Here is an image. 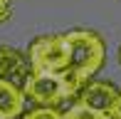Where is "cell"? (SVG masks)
<instances>
[{"label": "cell", "instance_id": "8", "mask_svg": "<svg viewBox=\"0 0 121 119\" xmlns=\"http://www.w3.org/2000/svg\"><path fill=\"white\" fill-rule=\"evenodd\" d=\"M22 119H62V112L47 109V107H37V109H32V112H25Z\"/></svg>", "mask_w": 121, "mask_h": 119}, {"label": "cell", "instance_id": "2", "mask_svg": "<svg viewBox=\"0 0 121 119\" xmlns=\"http://www.w3.org/2000/svg\"><path fill=\"white\" fill-rule=\"evenodd\" d=\"M69 50V64L67 69H72L82 82L89 84L91 77L101 69L104 60H106V45L104 40L91 30H72L64 32Z\"/></svg>", "mask_w": 121, "mask_h": 119}, {"label": "cell", "instance_id": "4", "mask_svg": "<svg viewBox=\"0 0 121 119\" xmlns=\"http://www.w3.org/2000/svg\"><path fill=\"white\" fill-rule=\"evenodd\" d=\"M119 92L121 89H116L111 82L91 79V82L77 94V104H84V107H89V109L109 114V112L114 109V104H116V99H119Z\"/></svg>", "mask_w": 121, "mask_h": 119}, {"label": "cell", "instance_id": "5", "mask_svg": "<svg viewBox=\"0 0 121 119\" xmlns=\"http://www.w3.org/2000/svg\"><path fill=\"white\" fill-rule=\"evenodd\" d=\"M30 72H32V67H30L27 55H22L15 47H0V79L20 87V82L25 84Z\"/></svg>", "mask_w": 121, "mask_h": 119}, {"label": "cell", "instance_id": "3", "mask_svg": "<svg viewBox=\"0 0 121 119\" xmlns=\"http://www.w3.org/2000/svg\"><path fill=\"white\" fill-rule=\"evenodd\" d=\"M32 72H62L69 64V50L64 35H42L32 40L27 50Z\"/></svg>", "mask_w": 121, "mask_h": 119}, {"label": "cell", "instance_id": "6", "mask_svg": "<svg viewBox=\"0 0 121 119\" xmlns=\"http://www.w3.org/2000/svg\"><path fill=\"white\" fill-rule=\"evenodd\" d=\"M25 92L13 82L0 79V119H15L25 114Z\"/></svg>", "mask_w": 121, "mask_h": 119}, {"label": "cell", "instance_id": "7", "mask_svg": "<svg viewBox=\"0 0 121 119\" xmlns=\"http://www.w3.org/2000/svg\"><path fill=\"white\" fill-rule=\"evenodd\" d=\"M62 119H109V114H104V112H96V109H89V107L77 104V102H74V104L62 114Z\"/></svg>", "mask_w": 121, "mask_h": 119}, {"label": "cell", "instance_id": "1", "mask_svg": "<svg viewBox=\"0 0 121 119\" xmlns=\"http://www.w3.org/2000/svg\"><path fill=\"white\" fill-rule=\"evenodd\" d=\"M84 87L86 82H82L72 69H62V72H30V77L22 84V92L35 104L57 109L69 97H77Z\"/></svg>", "mask_w": 121, "mask_h": 119}, {"label": "cell", "instance_id": "9", "mask_svg": "<svg viewBox=\"0 0 121 119\" xmlns=\"http://www.w3.org/2000/svg\"><path fill=\"white\" fill-rule=\"evenodd\" d=\"M10 13H13V5H10V0H0V23H5V20L10 18Z\"/></svg>", "mask_w": 121, "mask_h": 119}, {"label": "cell", "instance_id": "11", "mask_svg": "<svg viewBox=\"0 0 121 119\" xmlns=\"http://www.w3.org/2000/svg\"><path fill=\"white\" fill-rule=\"evenodd\" d=\"M119 60H121V50H119Z\"/></svg>", "mask_w": 121, "mask_h": 119}, {"label": "cell", "instance_id": "10", "mask_svg": "<svg viewBox=\"0 0 121 119\" xmlns=\"http://www.w3.org/2000/svg\"><path fill=\"white\" fill-rule=\"evenodd\" d=\"M109 119H121V92H119V99L114 104V109L109 112Z\"/></svg>", "mask_w": 121, "mask_h": 119}]
</instances>
